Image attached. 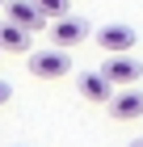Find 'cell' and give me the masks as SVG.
<instances>
[{"label":"cell","instance_id":"cell-9","mask_svg":"<svg viewBox=\"0 0 143 147\" xmlns=\"http://www.w3.org/2000/svg\"><path fill=\"white\" fill-rule=\"evenodd\" d=\"M38 9H42L51 21H59V17H72V13H67V0H38Z\"/></svg>","mask_w":143,"mask_h":147},{"label":"cell","instance_id":"cell-4","mask_svg":"<svg viewBox=\"0 0 143 147\" xmlns=\"http://www.w3.org/2000/svg\"><path fill=\"white\" fill-rule=\"evenodd\" d=\"M76 88H80V97L93 101V105H110L114 97H118V88L105 80V71H80V76H76Z\"/></svg>","mask_w":143,"mask_h":147},{"label":"cell","instance_id":"cell-13","mask_svg":"<svg viewBox=\"0 0 143 147\" xmlns=\"http://www.w3.org/2000/svg\"><path fill=\"white\" fill-rule=\"evenodd\" d=\"M0 55H4V46H0Z\"/></svg>","mask_w":143,"mask_h":147},{"label":"cell","instance_id":"cell-6","mask_svg":"<svg viewBox=\"0 0 143 147\" xmlns=\"http://www.w3.org/2000/svg\"><path fill=\"white\" fill-rule=\"evenodd\" d=\"M4 17H9V21H17V25H25V30H51V17H46L42 9H38V0H9V9H4Z\"/></svg>","mask_w":143,"mask_h":147},{"label":"cell","instance_id":"cell-11","mask_svg":"<svg viewBox=\"0 0 143 147\" xmlns=\"http://www.w3.org/2000/svg\"><path fill=\"white\" fill-rule=\"evenodd\" d=\"M131 147H143V139H135V143H131Z\"/></svg>","mask_w":143,"mask_h":147},{"label":"cell","instance_id":"cell-2","mask_svg":"<svg viewBox=\"0 0 143 147\" xmlns=\"http://www.w3.org/2000/svg\"><path fill=\"white\" fill-rule=\"evenodd\" d=\"M101 71H105V80H110L114 88H135L139 76H143V63H139V59H131V55H110Z\"/></svg>","mask_w":143,"mask_h":147},{"label":"cell","instance_id":"cell-5","mask_svg":"<svg viewBox=\"0 0 143 147\" xmlns=\"http://www.w3.org/2000/svg\"><path fill=\"white\" fill-rule=\"evenodd\" d=\"M51 42L59 46V51H67V46H80L93 30H88V21H80V17H59V21H51Z\"/></svg>","mask_w":143,"mask_h":147},{"label":"cell","instance_id":"cell-8","mask_svg":"<svg viewBox=\"0 0 143 147\" xmlns=\"http://www.w3.org/2000/svg\"><path fill=\"white\" fill-rule=\"evenodd\" d=\"M0 46L13 51V55H34V51H30L34 34L25 30V25H17V21H4V25H0Z\"/></svg>","mask_w":143,"mask_h":147},{"label":"cell","instance_id":"cell-10","mask_svg":"<svg viewBox=\"0 0 143 147\" xmlns=\"http://www.w3.org/2000/svg\"><path fill=\"white\" fill-rule=\"evenodd\" d=\"M9 97H13V88L4 84V80H0V105H9Z\"/></svg>","mask_w":143,"mask_h":147},{"label":"cell","instance_id":"cell-12","mask_svg":"<svg viewBox=\"0 0 143 147\" xmlns=\"http://www.w3.org/2000/svg\"><path fill=\"white\" fill-rule=\"evenodd\" d=\"M0 9H9V0H0Z\"/></svg>","mask_w":143,"mask_h":147},{"label":"cell","instance_id":"cell-1","mask_svg":"<svg viewBox=\"0 0 143 147\" xmlns=\"http://www.w3.org/2000/svg\"><path fill=\"white\" fill-rule=\"evenodd\" d=\"M30 71H34L38 80H63L67 71H72V55L59 51V46H51V51H34V55H30Z\"/></svg>","mask_w":143,"mask_h":147},{"label":"cell","instance_id":"cell-7","mask_svg":"<svg viewBox=\"0 0 143 147\" xmlns=\"http://www.w3.org/2000/svg\"><path fill=\"white\" fill-rule=\"evenodd\" d=\"M110 113L118 118V122H135V118H143V92H139V88H118V97L110 101Z\"/></svg>","mask_w":143,"mask_h":147},{"label":"cell","instance_id":"cell-3","mask_svg":"<svg viewBox=\"0 0 143 147\" xmlns=\"http://www.w3.org/2000/svg\"><path fill=\"white\" fill-rule=\"evenodd\" d=\"M135 25H122V21H114V25H101L97 30V46L105 51V55H131V46H135Z\"/></svg>","mask_w":143,"mask_h":147}]
</instances>
